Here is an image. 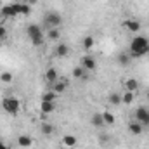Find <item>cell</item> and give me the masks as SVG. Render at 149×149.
Wrapping results in <instances>:
<instances>
[{
	"label": "cell",
	"instance_id": "cell-1",
	"mask_svg": "<svg viewBox=\"0 0 149 149\" xmlns=\"http://www.w3.org/2000/svg\"><path fill=\"white\" fill-rule=\"evenodd\" d=\"M149 52V38L142 37V35H135V37L130 40V57L132 59H137V57H142Z\"/></svg>",
	"mask_w": 149,
	"mask_h": 149
},
{
	"label": "cell",
	"instance_id": "cell-2",
	"mask_svg": "<svg viewBox=\"0 0 149 149\" xmlns=\"http://www.w3.org/2000/svg\"><path fill=\"white\" fill-rule=\"evenodd\" d=\"M26 33H28L30 42L33 43V47H42V45H43L45 35H43V31H42V28H40L38 24H30V26L26 28Z\"/></svg>",
	"mask_w": 149,
	"mask_h": 149
},
{
	"label": "cell",
	"instance_id": "cell-3",
	"mask_svg": "<svg viewBox=\"0 0 149 149\" xmlns=\"http://www.w3.org/2000/svg\"><path fill=\"white\" fill-rule=\"evenodd\" d=\"M2 108H3V111L9 113V114H17L21 111V102H19L17 97L7 95V97L2 99Z\"/></svg>",
	"mask_w": 149,
	"mask_h": 149
},
{
	"label": "cell",
	"instance_id": "cell-4",
	"mask_svg": "<svg viewBox=\"0 0 149 149\" xmlns=\"http://www.w3.org/2000/svg\"><path fill=\"white\" fill-rule=\"evenodd\" d=\"M43 23L47 24L49 30H50V28H59V26L63 24V17H61V14H57V12H47L45 17H43Z\"/></svg>",
	"mask_w": 149,
	"mask_h": 149
},
{
	"label": "cell",
	"instance_id": "cell-5",
	"mask_svg": "<svg viewBox=\"0 0 149 149\" xmlns=\"http://www.w3.org/2000/svg\"><path fill=\"white\" fill-rule=\"evenodd\" d=\"M2 16L3 17H16V16H21V3H9V5H3L0 9Z\"/></svg>",
	"mask_w": 149,
	"mask_h": 149
},
{
	"label": "cell",
	"instance_id": "cell-6",
	"mask_svg": "<svg viewBox=\"0 0 149 149\" xmlns=\"http://www.w3.org/2000/svg\"><path fill=\"white\" fill-rule=\"evenodd\" d=\"M134 116H135V121H139L142 125H149V109L148 108H144V106L137 108V111H135Z\"/></svg>",
	"mask_w": 149,
	"mask_h": 149
},
{
	"label": "cell",
	"instance_id": "cell-7",
	"mask_svg": "<svg viewBox=\"0 0 149 149\" xmlns=\"http://www.w3.org/2000/svg\"><path fill=\"white\" fill-rule=\"evenodd\" d=\"M80 66H83L87 71H94L95 68H97V63H95V59L92 57V56H83L81 57V64Z\"/></svg>",
	"mask_w": 149,
	"mask_h": 149
},
{
	"label": "cell",
	"instance_id": "cell-8",
	"mask_svg": "<svg viewBox=\"0 0 149 149\" xmlns=\"http://www.w3.org/2000/svg\"><path fill=\"white\" fill-rule=\"evenodd\" d=\"M66 88H68V80H57V81H54V83L50 85V90H54L57 95L63 94Z\"/></svg>",
	"mask_w": 149,
	"mask_h": 149
},
{
	"label": "cell",
	"instance_id": "cell-9",
	"mask_svg": "<svg viewBox=\"0 0 149 149\" xmlns=\"http://www.w3.org/2000/svg\"><path fill=\"white\" fill-rule=\"evenodd\" d=\"M61 144H63V148H66V149H73L78 144V139L74 135H64L63 141H61Z\"/></svg>",
	"mask_w": 149,
	"mask_h": 149
},
{
	"label": "cell",
	"instance_id": "cell-10",
	"mask_svg": "<svg viewBox=\"0 0 149 149\" xmlns=\"http://www.w3.org/2000/svg\"><path fill=\"white\" fill-rule=\"evenodd\" d=\"M125 28L130 31V33H139L141 31V23L137 19H127L125 21Z\"/></svg>",
	"mask_w": 149,
	"mask_h": 149
},
{
	"label": "cell",
	"instance_id": "cell-11",
	"mask_svg": "<svg viewBox=\"0 0 149 149\" xmlns=\"http://www.w3.org/2000/svg\"><path fill=\"white\" fill-rule=\"evenodd\" d=\"M142 130H144V125L142 123H139V121H130L128 123V132L132 135H141Z\"/></svg>",
	"mask_w": 149,
	"mask_h": 149
},
{
	"label": "cell",
	"instance_id": "cell-12",
	"mask_svg": "<svg viewBox=\"0 0 149 149\" xmlns=\"http://www.w3.org/2000/svg\"><path fill=\"white\" fill-rule=\"evenodd\" d=\"M59 80V76H57V70L56 68H47V71H45V81L47 83H54V81H57Z\"/></svg>",
	"mask_w": 149,
	"mask_h": 149
},
{
	"label": "cell",
	"instance_id": "cell-13",
	"mask_svg": "<svg viewBox=\"0 0 149 149\" xmlns=\"http://www.w3.org/2000/svg\"><path fill=\"white\" fill-rule=\"evenodd\" d=\"M54 109H56V102L42 101V104H40V111H42V114H50Z\"/></svg>",
	"mask_w": 149,
	"mask_h": 149
},
{
	"label": "cell",
	"instance_id": "cell-14",
	"mask_svg": "<svg viewBox=\"0 0 149 149\" xmlns=\"http://www.w3.org/2000/svg\"><path fill=\"white\" fill-rule=\"evenodd\" d=\"M90 121H92V125H94V127H97V128H102V127H104L102 113H94V114H92V118H90Z\"/></svg>",
	"mask_w": 149,
	"mask_h": 149
},
{
	"label": "cell",
	"instance_id": "cell-15",
	"mask_svg": "<svg viewBox=\"0 0 149 149\" xmlns=\"http://www.w3.org/2000/svg\"><path fill=\"white\" fill-rule=\"evenodd\" d=\"M17 144H19L21 148H31V146H33V139H31L30 135H19V137H17Z\"/></svg>",
	"mask_w": 149,
	"mask_h": 149
},
{
	"label": "cell",
	"instance_id": "cell-16",
	"mask_svg": "<svg viewBox=\"0 0 149 149\" xmlns=\"http://www.w3.org/2000/svg\"><path fill=\"white\" fill-rule=\"evenodd\" d=\"M87 74H88V71H87L83 66H76V68H73V76L76 78V80H83V78H87Z\"/></svg>",
	"mask_w": 149,
	"mask_h": 149
},
{
	"label": "cell",
	"instance_id": "cell-17",
	"mask_svg": "<svg viewBox=\"0 0 149 149\" xmlns=\"http://www.w3.org/2000/svg\"><path fill=\"white\" fill-rule=\"evenodd\" d=\"M68 54H70V47L66 43H59L57 49H56V56L57 57H66Z\"/></svg>",
	"mask_w": 149,
	"mask_h": 149
},
{
	"label": "cell",
	"instance_id": "cell-18",
	"mask_svg": "<svg viewBox=\"0 0 149 149\" xmlns=\"http://www.w3.org/2000/svg\"><path fill=\"white\" fill-rule=\"evenodd\" d=\"M125 88H127L128 92H135V90L139 88V81H137L135 78H128V80H125Z\"/></svg>",
	"mask_w": 149,
	"mask_h": 149
},
{
	"label": "cell",
	"instance_id": "cell-19",
	"mask_svg": "<svg viewBox=\"0 0 149 149\" xmlns=\"http://www.w3.org/2000/svg\"><path fill=\"white\" fill-rule=\"evenodd\" d=\"M42 101H47V102H56V101H57V94H56L54 90H50V88H49V90L42 95Z\"/></svg>",
	"mask_w": 149,
	"mask_h": 149
},
{
	"label": "cell",
	"instance_id": "cell-20",
	"mask_svg": "<svg viewBox=\"0 0 149 149\" xmlns=\"http://www.w3.org/2000/svg\"><path fill=\"white\" fill-rule=\"evenodd\" d=\"M94 45H95V40H94V37H90V35H88V37H85V38H83V42H81V47H83L85 50H90Z\"/></svg>",
	"mask_w": 149,
	"mask_h": 149
},
{
	"label": "cell",
	"instance_id": "cell-21",
	"mask_svg": "<svg viewBox=\"0 0 149 149\" xmlns=\"http://www.w3.org/2000/svg\"><path fill=\"white\" fill-rule=\"evenodd\" d=\"M130 61H132V57H130V54H128V52H121V54L118 56V63H120L121 66L130 64Z\"/></svg>",
	"mask_w": 149,
	"mask_h": 149
},
{
	"label": "cell",
	"instance_id": "cell-22",
	"mask_svg": "<svg viewBox=\"0 0 149 149\" xmlns=\"http://www.w3.org/2000/svg\"><path fill=\"white\" fill-rule=\"evenodd\" d=\"M47 38H49V40H54V42L59 40V38H61V31H59V28H50V30L47 31Z\"/></svg>",
	"mask_w": 149,
	"mask_h": 149
},
{
	"label": "cell",
	"instance_id": "cell-23",
	"mask_svg": "<svg viewBox=\"0 0 149 149\" xmlns=\"http://www.w3.org/2000/svg\"><path fill=\"white\" fill-rule=\"evenodd\" d=\"M102 120H104V125H114V121H116V118H114V114L109 111H104L102 113Z\"/></svg>",
	"mask_w": 149,
	"mask_h": 149
},
{
	"label": "cell",
	"instance_id": "cell-24",
	"mask_svg": "<svg viewBox=\"0 0 149 149\" xmlns=\"http://www.w3.org/2000/svg\"><path fill=\"white\" fill-rule=\"evenodd\" d=\"M134 99H135V95H134V92H125L123 95H121V104H132L134 102Z\"/></svg>",
	"mask_w": 149,
	"mask_h": 149
},
{
	"label": "cell",
	"instance_id": "cell-25",
	"mask_svg": "<svg viewBox=\"0 0 149 149\" xmlns=\"http://www.w3.org/2000/svg\"><path fill=\"white\" fill-rule=\"evenodd\" d=\"M109 102H111L113 106H120V104H121V95L116 94V92L109 94Z\"/></svg>",
	"mask_w": 149,
	"mask_h": 149
},
{
	"label": "cell",
	"instance_id": "cell-26",
	"mask_svg": "<svg viewBox=\"0 0 149 149\" xmlns=\"http://www.w3.org/2000/svg\"><path fill=\"white\" fill-rule=\"evenodd\" d=\"M52 132H54V127L50 123H42V134L43 135H50Z\"/></svg>",
	"mask_w": 149,
	"mask_h": 149
},
{
	"label": "cell",
	"instance_id": "cell-27",
	"mask_svg": "<svg viewBox=\"0 0 149 149\" xmlns=\"http://www.w3.org/2000/svg\"><path fill=\"white\" fill-rule=\"evenodd\" d=\"M0 81H2V83H10V81H12V73L3 71V73L0 74Z\"/></svg>",
	"mask_w": 149,
	"mask_h": 149
},
{
	"label": "cell",
	"instance_id": "cell-28",
	"mask_svg": "<svg viewBox=\"0 0 149 149\" xmlns=\"http://www.w3.org/2000/svg\"><path fill=\"white\" fill-rule=\"evenodd\" d=\"M31 12V7L28 3H21V16H28Z\"/></svg>",
	"mask_w": 149,
	"mask_h": 149
},
{
	"label": "cell",
	"instance_id": "cell-29",
	"mask_svg": "<svg viewBox=\"0 0 149 149\" xmlns=\"http://www.w3.org/2000/svg\"><path fill=\"white\" fill-rule=\"evenodd\" d=\"M7 38V30H5V26H0V42H3Z\"/></svg>",
	"mask_w": 149,
	"mask_h": 149
},
{
	"label": "cell",
	"instance_id": "cell-30",
	"mask_svg": "<svg viewBox=\"0 0 149 149\" xmlns=\"http://www.w3.org/2000/svg\"><path fill=\"white\" fill-rule=\"evenodd\" d=\"M0 149H9V148H7V146H5V144H3V142L0 141Z\"/></svg>",
	"mask_w": 149,
	"mask_h": 149
},
{
	"label": "cell",
	"instance_id": "cell-31",
	"mask_svg": "<svg viewBox=\"0 0 149 149\" xmlns=\"http://www.w3.org/2000/svg\"><path fill=\"white\" fill-rule=\"evenodd\" d=\"M2 2H3V0H0V9H2V7H3V5H2Z\"/></svg>",
	"mask_w": 149,
	"mask_h": 149
},
{
	"label": "cell",
	"instance_id": "cell-32",
	"mask_svg": "<svg viewBox=\"0 0 149 149\" xmlns=\"http://www.w3.org/2000/svg\"><path fill=\"white\" fill-rule=\"evenodd\" d=\"M148 99H149V90H148Z\"/></svg>",
	"mask_w": 149,
	"mask_h": 149
},
{
	"label": "cell",
	"instance_id": "cell-33",
	"mask_svg": "<svg viewBox=\"0 0 149 149\" xmlns=\"http://www.w3.org/2000/svg\"><path fill=\"white\" fill-rule=\"evenodd\" d=\"M0 26H2V24H0Z\"/></svg>",
	"mask_w": 149,
	"mask_h": 149
}]
</instances>
